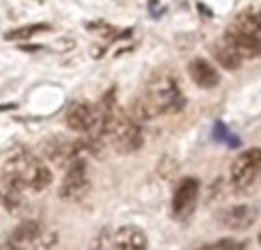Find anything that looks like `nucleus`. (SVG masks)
<instances>
[{
	"instance_id": "8",
	"label": "nucleus",
	"mask_w": 261,
	"mask_h": 250,
	"mask_svg": "<svg viewBox=\"0 0 261 250\" xmlns=\"http://www.w3.org/2000/svg\"><path fill=\"white\" fill-rule=\"evenodd\" d=\"M67 127L78 133H92L96 127V106H90L85 101H76L67 110Z\"/></svg>"
},
{
	"instance_id": "18",
	"label": "nucleus",
	"mask_w": 261,
	"mask_h": 250,
	"mask_svg": "<svg viewBox=\"0 0 261 250\" xmlns=\"http://www.w3.org/2000/svg\"><path fill=\"white\" fill-rule=\"evenodd\" d=\"M218 250H245V241H236V239H222V241H218Z\"/></svg>"
},
{
	"instance_id": "20",
	"label": "nucleus",
	"mask_w": 261,
	"mask_h": 250,
	"mask_svg": "<svg viewBox=\"0 0 261 250\" xmlns=\"http://www.w3.org/2000/svg\"><path fill=\"white\" fill-rule=\"evenodd\" d=\"M259 243H261V232H259Z\"/></svg>"
},
{
	"instance_id": "3",
	"label": "nucleus",
	"mask_w": 261,
	"mask_h": 250,
	"mask_svg": "<svg viewBox=\"0 0 261 250\" xmlns=\"http://www.w3.org/2000/svg\"><path fill=\"white\" fill-rule=\"evenodd\" d=\"M108 140L113 142V147L119 152V154H133L138 152L140 147L144 145V136H142V129H140L138 122L128 117V113H124L119 117V122L115 124V129L110 131Z\"/></svg>"
},
{
	"instance_id": "5",
	"label": "nucleus",
	"mask_w": 261,
	"mask_h": 250,
	"mask_svg": "<svg viewBox=\"0 0 261 250\" xmlns=\"http://www.w3.org/2000/svg\"><path fill=\"white\" fill-rule=\"evenodd\" d=\"M39 149H41V154H44L53 165L67 170L73 161L81 159L83 145H81V142H73V140H67V138H60L58 136V138H48V140H44Z\"/></svg>"
},
{
	"instance_id": "19",
	"label": "nucleus",
	"mask_w": 261,
	"mask_h": 250,
	"mask_svg": "<svg viewBox=\"0 0 261 250\" xmlns=\"http://www.w3.org/2000/svg\"><path fill=\"white\" fill-rule=\"evenodd\" d=\"M197 250H218V243H216V246H202V248H197Z\"/></svg>"
},
{
	"instance_id": "10",
	"label": "nucleus",
	"mask_w": 261,
	"mask_h": 250,
	"mask_svg": "<svg viewBox=\"0 0 261 250\" xmlns=\"http://www.w3.org/2000/svg\"><path fill=\"white\" fill-rule=\"evenodd\" d=\"M188 73H190V78H193L195 85L202 87V90H213V87L220 85V73H218V69L204 58L190 60Z\"/></svg>"
},
{
	"instance_id": "14",
	"label": "nucleus",
	"mask_w": 261,
	"mask_h": 250,
	"mask_svg": "<svg viewBox=\"0 0 261 250\" xmlns=\"http://www.w3.org/2000/svg\"><path fill=\"white\" fill-rule=\"evenodd\" d=\"M41 234V225L37 220H23L21 225H16L12 234H9V243L16 246H25V243H35V239Z\"/></svg>"
},
{
	"instance_id": "17",
	"label": "nucleus",
	"mask_w": 261,
	"mask_h": 250,
	"mask_svg": "<svg viewBox=\"0 0 261 250\" xmlns=\"http://www.w3.org/2000/svg\"><path fill=\"white\" fill-rule=\"evenodd\" d=\"M3 202H5V207H7V211H16L18 207H21V202H23L21 191H16V188H7Z\"/></svg>"
},
{
	"instance_id": "12",
	"label": "nucleus",
	"mask_w": 261,
	"mask_h": 250,
	"mask_svg": "<svg viewBox=\"0 0 261 250\" xmlns=\"http://www.w3.org/2000/svg\"><path fill=\"white\" fill-rule=\"evenodd\" d=\"M211 53H213V58H216V62L220 64L222 69H227V71H236V69L241 67V62H243V60L239 58V53H236L225 39H218L216 44H211Z\"/></svg>"
},
{
	"instance_id": "9",
	"label": "nucleus",
	"mask_w": 261,
	"mask_h": 250,
	"mask_svg": "<svg viewBox=\"0 0 261 250\" xmlns=\"http://www.w3.org/2000/svg\"><path fill=\"white\" fill-rule=\"evenodd\" d=\"M199 195V182L195 177H184L179 186L174 188V197H172V211L176 216H188L193 211L195 202Z\"/></svg>"
},
{
	"instance_id": "16",
	"label": "nucleus",
	"mask_w": 261,
	"mask_h": 250,
	"mask_svg": "<svg viewBox=\"0 0 261 250\" xmlns=\"http://www.w3.org/2000/svg\"><path fill=\"white\" fill-rule=\"evenodd\" d=\"M58 243V234L55 232H41L32 243V250H53Z\"/></svg>"
},
{
	"instance_id": "11",
	"label": "nucleus",
	"mask_w": 261,
	"mask_h": 250,
	"mask_svg": "<svg viewBox=\"0 0 261 250\" xmlns=\"http://www.w3.org/2000/svg\"><path fill=\"white\" fill-rule=\"evenodd\" d=\"M113 248L115 250H147V237H144L142 230L124 225L122 230L115 232Z\"/></svg>"
},
{
	"instance_id": "13",
	"label": "nucleus",
	"mask_w": 261,
	"mask_h": 250,
	"mask_svg": "<svg viewBox=\"0 0 261 250\" xmlns=\"http://www.w3.org/2000/svg\"><path fill=\"white\" fill-rule=\"evenodd\" d=\"M234 28L261 37V7H248V9H243V12H239V16H236V21H234Z\"/></svg>"
},
{
	"instance_id": "2",
	"label": "nucleus",
	"mask_w": 261,
	"mask_h": 250,
	"mask_svg": "<svg viewBox=\"0 0 261 250\" xmlns=\"http://www.w3.org/2000/svg\"><path fill=\"white\" fill-rule=\"evenodd\" d=\"M261 177V147H250V149L241 152L234 159L229 170V179L234 191L243 193L252 186Z\"/></svg>"
},
{
	"instance_id": "4",
	"label": "nucleus",
	"mask_w": 261,
	"mask_h": 250,
	"mask_svg": "<svg viewBox=\"0 0 261 250\" xmlns=\"http://www.w3.org/2000/svg\"><path fill=\"white\" fill-rule=\"evenodd\" d=\"M90 193V179H87L85 161L78 159L64 172V179L60 184V197L67 202H78Z\"/></svg>"
},
{
	"instance_id": "15",
	"label": "nucleus",
	"mask_w": 261,
	"mask_h": 250,
	"mask_svg": "<svg viewBox=\"0 0 261 250\" xmlns=\"http://www.w3.org/2000/svg\"><path fill=\"white\" fill-rule=\"evenodd\" d=\"M50 30L48 23H32V26H23V28H16V30H9L5 35L7 41H23V39H30V37L39 35V32H46Z\"/></svg>"
},
{
	"instance_id": "1",
	"label": "nucleus",
	"mask_w": 261,
	"mask_h": 250,
	"mask_svg": "<svg viewBox=\"0 0 261 250\" xmlns=\"http://www.w3.org/2000/svg\"><path fill=\"white\" fill-rule=\"evenodd\" d=\"M144 101L149 104L153 117L158 115H167L174 110L184 108V92H181L179 83L172 73H156L144 87Z\"/></svg>"
},
{
	"instance_id": "7",
	"label": "nucleus",
	"mask_w": 261,
	"mask_h": 250,
	"mask_svg": "<svg viewBox=\"0 0 261 250\" xmlns=\"http://www.w3.org/2000/svg\"><path fill=\"white\" fill-rule=\"evenodd\" d=\"M259 211L257 207L252 205H234V207H227L218 214V220H220L222 228L227 230H248L254 225L257 220Z\"/></svg>"
},
{
	"instance_id": "6",
	"label": "nucleus",
	"mask_w": 261,
	"mask_h": 250,
	"mask_svg": "<svg viewBox=\"0 0 261 250\" xmlns=\"http://www.w3.org/2000/svg\"><path fill=\"white\" fill-rule=\"evenodd\" d=\"M222 39L239 53L241 60H254L261 55V37L259 35H250V32H243L231 26L229 30L225 32Z\"/></svg>"
}]
</instances>
